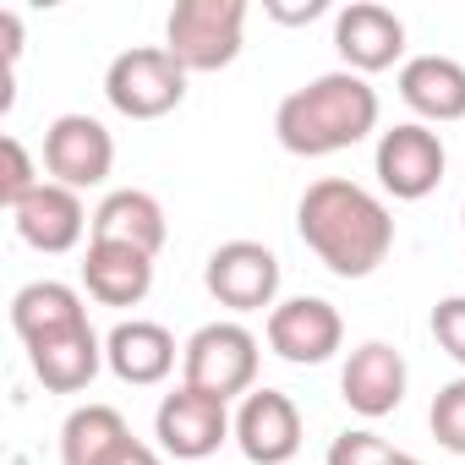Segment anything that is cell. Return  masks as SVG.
<instances>
[{"mask_svg": "<svg viewBox=\"0 0 465 465\" xmlns=\"http://www.w3.org/2000/svg\"><path fill=\"white\" fill-rule=\"evenodd\" d=\"M400 99L421 115V126L465 121V66L454 55H411L400 66Z\"/></svg>", "mask_w": 465, "mask_h": 465, "instance_id": "e0dca14e", "label": "cell"}, {"mask_svg": "<svg viewBox=\"0 0 465 465\" xmlns=\"http://www.w3.org/2000/svg\"><path fill=\"white\" fill-rule=\"evenodd\" d=\"M83 291L99 307H137L153 291V258H143L132 247L88 242V252H83Z\"/></svg>", "mask_w": 465, "mask_h": 465, "instance_id": "d6986e66", "label": "cell"}, {"mask_svg": "<svg viewBox=\"0 0 465 465\" xmlns=\"http://www.w3.org/2000/svg\"><path fill=\"white\" fill-rule=\"evenodd\" d=\"M104 99L126 121H159V115L181 110L186 72L164 45H132L104 66Z\"/></svg>", "mask_w": 465, "mask_h": 465, "instance_id": "5b68a950", "label": "cell"}, {"mask_svg": "<svg viewBox=\"0 0 465 465\" xmlns=\"http://www.w3.org/2000/svg\"><path fill=\"white\" fill-rule=\"evenodd\" d=\"M334 50L345 61V72H356V77L389 72L405 55V23L389 6H378V0H351L345 12H334Z\"/></svg>", "mask_w": 465, "mask_h": 465, "instance_id": "8fae6325", "label": "cell"}, {"mask_svg": "<svg viewBox=\"0 0 465 465\" xmlns=\"http://www.w3.org/2000/svg\"><path fill=\"white\" fill-rule=\"evenodd\" d=\"M389 465H421V460H416V454H394Z\"/></svg>", "mask_w": 465, "mask_h": 465, "instance_id": "f1b7e54d", "label": "cell"}, {"mask_svg": "<svg viewBox=\"0 0 465 465\" xmlns=\"http://www.w3.org/2000/svg\"><path fill=\"white\" fill-rule=\"evenodd\" d=\"M0 34H6V72H17V61H23V17L0 12Z\"/></svg>", "mask_w": 465, "mask_h": 465, "instance_id": "484cf974", "label": "cell"}, {"mask_svg": "<svg viewBox=\"0 0 465 465\" xmlns=\"http://www.w3.org/2000/svg\"><path fill=\"white\" fill-rule=\"evenodd\" d=\"M258 334L236 318H219V323H203L186 345H181V383L203 389V394H219V400H247L258 389Z\"/></svg>", "mask_w": 465, "mask_h": 465, "instance_id": "277c9868", "label": "cell"}, {"mask_svg": "<svg viewBox=\"0 0 465 465\" xmlns=\"http://www.w3.org/2000/svg\"><path fill=\"white\" fill-rule=\"evenodd\" d=\"M460 219H465V208H460Z\"/></svg>", "mask_w": 465, "mask_h": 465, "instance_id": "f546056e", "label": "cell"}, {"mask_svg": "<svg viewBox=\"0 0 465 465\" xmlns=\"http://www.w3.org/2000/svg\"><path fill=\"white\" fill-rule=\"evenodd\" d=\"M236 443L252 465H291L302 454V411L285 389H252L236 411Z\"/></svg>", "mask_w": 465, "mask_h": 465, "instance_id": "4fadbf2b", "label": "cell"}, {"mask_svg": "<svg viewBox=\"0 0 465 465\" xmlns=\"http://www.w3.org/2000/svg\"><path fill=\"white\" fill-rule=\"evenodd\" d=\"M296 230L307 252L334 274V280H367L389 263L394 252V213L378 192L345 175H323L302 192L296 203Z\"/></svg>", "mask_w": 465, "mask_h": 465, "instance_id": "6da1fadb", "label": "cell"}, {"mask_svg": "<svg viewBox=\"0 0 465 465\" xmlns=\"http://www.w3.org/2000/svg\"><path fill=\"white\" fill-rule=\"evenodd\" d=\"M432 340L443 356H454L465 367V296H443L432 307Z\"/></svg>", "mask_w": 465, "mask_h": 465, "instance_id": "d4e9b609", "label": "cell"}, {"mask_svg": "<svg viewBox=\"0 0 465 465\" xmlns=\"http://www.w3.org/2000/svg\"><path fill=\"white\" fill-rule=\"evenodd\" d=\"M405 383H411V367L405 356L389 345V340H367L345 356L340 367V394L356 416L378 421V416H394L400 400H405Z\"/></svg>", "mask_w": 465, "mask_h": 465, "instance_id": "7c38bea8", "label": "cell"}, {"mask_svg": "<svg viewBox=\"0 0 465 465\" xmlns=\"http://www.w3.org/2000/svg\"><path fill=\"white\" fill-rule=\"evenodd\" d=\"M378 88L356 72H323L312 83H302L296 94L280 99L274 110V137L285 153L296 159H329V153H345L356 143H367L378 132Z\"/></svg>", "mask_w": 465, "mask_h": 465, "instance_id": "7a4b0ae2", "label": "cell"}, {"mask_svg": "<svg viewBox=\"0 0 465 465\" xmlns=\"http://www.w3.org/2000/svg\"><path fill=\"white\" fill-rule=\"evenodd\" d=\"M427 421H432V438H438L449 454H465V378H454V383H443V389L432 394Z\"/></svg>", "mask_w": 465, "mask_h": 465, "instance_id": "603a6c76", "label": "cell"}, {"mask_svg": "<svg viewBox=\"0 0 465 465\" xmlns=\"http://www.w3.org/2000/svg\"><path fill=\"white\" fill-rule=\"evenodd\" d=\"M12 329L23 345H45V340H61L72 329H88V307H83V291L61 285V280H34L12 296Z\"/></svg>", "mask_w": 465, "mask_h": 465, "instance_id": "ac0fdd59", "label": "cell"}, {"mask_svg": "<svg viewBox=\"0 0 465 465\" xmlns=\"http://www.w3.org/2000/svg\"><path fill=\"white\" fill-rule=\"evenodd\" d=\"M88 242H110V247H132L143 258H159L164 242H170V224H164V208L153 192L143 186H121L110 192L99 208H94V236Z\"/></svg>", "mask_w": 465, "mask_h": 465, "instance_id": "2e32d148", "label": "cell"}, {"mask_svg": "<svg viewBox=\"0 0 465 465\" xmlns=\"http://www.w3.org/2000/svg\"><path fill=\"white\" fill-rule=\"evenodd\" d=\"M28 367H34V378L50 394H83L99 378V367H104V340L94 334V323L88 329H72L61 340L28 345Z\"/></svg>", "mask_w": 465, "mask_h": 465, "instance_id": "ffe728a7", "label": "cell"}, {"mask_svg": "<svg viewBox=\"0 0 465 465\" xmlns=\"http://www.w3.org/2000/svg\"><path fill=\"white\" fill-rule=\"evenodd\" d=\"M12 224H17V236H23L34 252H45V258H61V252L83 247V236H94V213L83 208V192H72V186H61V181H45V186L12 213Z\"/></svg>", "mask_w": 465, "mask_h": 465, "instance_id": "5bb4252c", "label": "cell"}, {"mask_svg": "<svg viewBox=\"0 0 465 465\" xmlns=\"http://www.w3.org/2000/svg\"><path fill=\"white\" fill-rule=\"evenodd\" d=\"M372 170H378V186L394 197V203H421L443 186V170H449V148L432 126L421 121H400L389 132H378V153H372Z\"/></svg>", "mask_w": 465, "mask_h": 465, "instance_id": "8992f818", "label": "cell"}, {"mask_svg": "<svg viewBox=\"0 0 465 465\" xmlns=\"http://www.w3.org/2000/svg\"><path fill=\"white\" fill-rule=\"evenodd\" d=\"M126 443H132V427L104 400H88L61 421V465H115Z\"/></svg>", "mask_w": 465, "mask_h": 465, "instance_id": "44dd1931", "label": "cell"}, {"mask_svg": "<svg viewBox=\"0 0 465 465\" xmlns=\"http://www.w3.org/2000/svg\"><path fill=\"white\" fill-rule=\"evenodd\" d=\"M203 285L224 312H274L280 307V258L263 242H224L203 263Z\"/></svg>", "mask_w": 465, "mask_h": 465, "instance_id": "ba28073f", "label": "cell"}, {"mask_svg": "<svg viewBox=\"0 0 465 465\" xmlns=\"http://www.w3.org/2000/svg\"><path fill=\"white\" fill-rule=\"evenodd\" d=\"M400 449L389 438H378L372 427H345L334 443H329V465H389Z\"/></svg>", "mask_w": 465, "mask_h": 465, "instance_id": "cb8c5ba5", "label": "cell"}, {"mask_svg": "<svg viewBox=\"0 0 465 465\" xmlns=\"http://www.w3.org/2000/svg\"><path fill=\"white\" fill-rule=\"evenodd\" d=\"M45 181H39V170H34V153H28V143L17 137V132H6L0 137V203H6L12 213L39 192Z\"/></svg>", "mask_w": 465, "mask_h": 465, "instance_id": "7402d4cb", "label": "cell"}, {"mask_svg": "<svg viewBox=\"0 0 465 465\" xmlns=\"http://www.w3.org/2000/svg\"><path fill=\"white\" fill-rule=\"evenodd\" d=\"M45 170H50V181H61L72 192H94L115 170V137L104 132V121H94L83 110L55 115L45 126Z\"/></svg>", "mask_w": 465, "mask_h": 465, "instance_id": "9c48e42d", "label": "cell"}, {"mask_svg": "<svg viewBox=\"0 0 465 465\" xmlns=\"http://www.w3.org/2000/svg\"><path fill=\"white\" fill-rule=\"evenodd\" d=\"M263 334H269V351L280 361H291V367H323L345 345V318L323 296H291V302H280L269 312Z\"/></svg>", "mask_w": 465, "mask_h": 465, "instance_id": "30bf717a", "label": "cell"}, {"mask_svg": "<svg viewBox=\"0 0 465 465\" xmlns=\"http://www.w3.org/2000/svg\"><path fill=\"white\" fill-rule=\"evenodd\" d=\"M153 438L170 460H208L224 438H236V416H230V400L175 383L153 411Z\"/></svg>", "mask_w": 465, "mask_h": 465, "instance_id": "52a82bcc", "label": "cell"}, {"mask_svg": "<svg viewBox=\"0 0 465 465\" xmlns=\"http://www.w3.org/2000/svg\"><path fill=\"white\" fill-rule=\"evenodd\" d=\"M175 356H181L175 334H170L164 323H153V318H121V323L104 334V367H110L121 383H132V389L164 383V378L175 372Z\"/></svg>", "mask_w": 465, "mask_h": 465, "instance_id": "9a60e30c", "label": "cell"}, {"mask_svg": "<svg viewBox=\"0 0 465 465\" xmlns=\"http://www.w3.org/2000/svg\"><path fill=\"white\" fill-rule=\"evenodd\" d=\"M269 17L274 23H312V17H323V0H307V6H269Z\"/></svg>", "mask_w": 465, "mask_h": 465, "instance_id": "4316f807", "label": "cell"}, {"mask_svg": "<svg viewBox=\"0 0 465 465\" xmlns=\"http://www.w3.org/2000/svg\"><path fill=\"white\" fill-rule=\"evenodd\" d=\"M115 465H164V449H148V443H137V438H132V443L121 449V460H115Z\"/></svg>", "mask_w": 465, "mask_h": 465, "instance_id": "83f0119b", "label": "cell"}, {"mask_svg": "<svg viewBox=\"0 0 465 465\" xmlns=\"http://www.w3.org/2000/svg\"><path fill=\"white\" fill-rule=\"evenodd\" d=\"M247 45V0H175L164 17V50L181 72H224Z\"/></svg>", "mask_w": 465, "mask_h": 465, "instance_id": "3957f363", "label": "cell"}]
</instances>
